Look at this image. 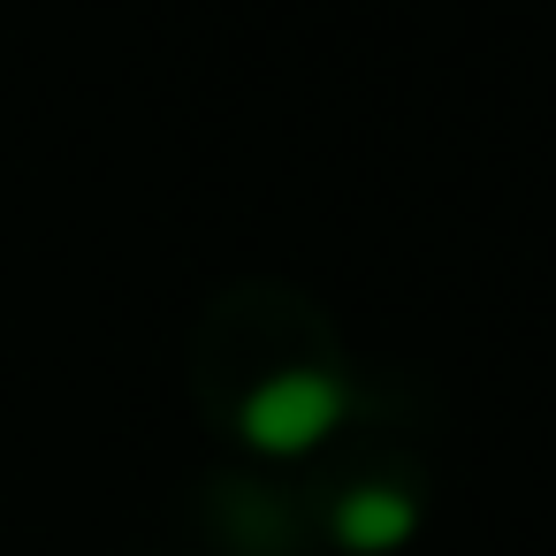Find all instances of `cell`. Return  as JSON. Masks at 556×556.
<instances>
[{
	"instance_id": "6da1fadb",
	"label": "cell",
	"mask_w": 556,
	"mask_h": 556,
	"mask_svg": "<svg viewBox=\"0 0 556 556\" xmlns=\"http://www.w3.org/2000/svg\"><path fill=\"white\" fill-rule=\"evenodd\" d=\"M343 404L351 396L328 374H275V381H260L244 396V442L267 450V457H298L343 419Z\"/></svg>"
},
{
	"instance_id": "7a4b0ae2",
	"label": "cell",
	"mask_w": 556,
	"mask_h": 556,
	"mask_svg": "<svg viewBox=\"0 0 556 556\" xmlns=\"http://www.w3.org/2000/svg\"><path fill=\"white\" fill-rule=\"evenodd\" d=\"M412 526H419V510H412L404 488H351L343 510H336V533H343V548H358V556H389V548H404Z\"/></svg>"
}]
</instances>
